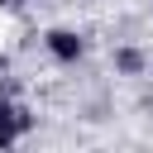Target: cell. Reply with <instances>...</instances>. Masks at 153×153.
Listing matches in <instances>:
<instances>
[{
    "instance_id": "obj_1",
    "label": "cell",
    "mask_w": 153,
    "mask_h": 153,
    "mask_svg": "<svg viewBox=\"0 0 153 153\" xmlns=\"http://www.w3.org/2000/svg\"><path fill=\"white\" fill-rule=\"evenodd\" d=\"M43 43H48V53H53L57 62H76V57L86 53V43H81L72 29H48V33H43Z\"/></svg>"
},
{
    "instance_id": "obj_2",
    "label": "cell",
    "mask_w": 153,
    "mask_h": 153,
    "mask_svg": "<svg viewBox=\"0 0 153 153\" xmlns=\"http://www.w3.org/2000/svg\"><path fill=\"white\" fill-rule=\"evenodd\" d=\"M143 67H148V57H143L139 48H115V72H120V76H139Z\"/></svg>"
},
{
    "instance_id": "obj_3",
    "label": "cell",
    "mask_w": 153,
    "mask_h": 153,
    "mask_svg": "<svg viewBox=\"0 0 153 153\" xmlns=\"http://www.w3.org/2000/svg\"><path fill=\"white\" fill-rule=\"evenodd\" d=\"M14 139H19V120H14V105L0 96V148H10Z\"/></svg>"
}]
</instances>
